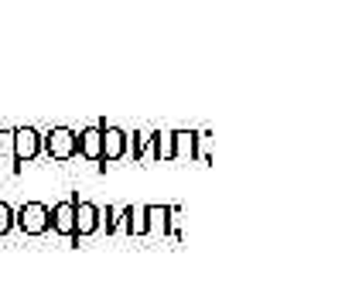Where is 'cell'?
Here are the masks:
<instances>
[{
  "label": "cell",
  "mask_w": 352,
  "mask_h": 307,
  "mask_svg": "<svg viewBox=\"0 0 352 307\" xmlns=\"http://www.w3.org/2000/svg\"><path fill=\"white\" fill-rule=\"evenodd\" d=\"M21 222H24L28 232H41V229L48 225V212H45L41 205H28V208L21 212Z\"/></svg>",
  "instance_id": "6da1fadb"
},
{
  "label": "cell",
  "mask_w": 352,
  "mask_h": 307,
  "mask_svg": "<svg viewBox=\"0 0 352 307\" xmlns=\"http://www.w3.org/2000/svg\"><path fill=\"white\" fill-rule=\"evenodd\" d=\"M7 225H10V212H7V208H3V205H0V232H3V229H7Z\"/></svg>",
  "instance_id": "3957f363"
},
{
  "label": "cell",
  "mask_w": 352,
  "mask_h": 307,
  "mask_svg": "<svg viewBox=\"0 0 352 307\" xmlns=\"http://www.w3.org/2000/svg\"><path fill=\"white\" fill-rule=\"evenodd\" d=\"M55 225H58L62 232H72V229H76V208H72V205H62V208L55 212Z\"/></svg>",
  "instance_id": "7a4b0ae2"
}]
</instances>
